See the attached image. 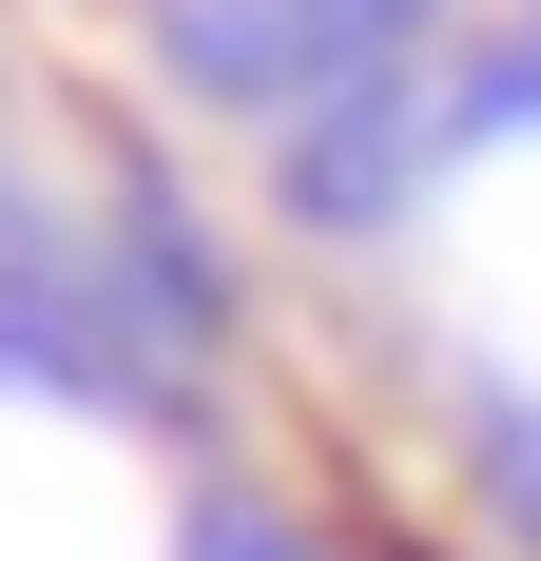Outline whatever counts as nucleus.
Returning a JSON list of instances; mask_svg holds the SVG:
<instances>
[{
    "label": "nucleus",
    "mask_w": 541,
    "mask_h": 561,
    "mask_svg": "<svg viewBox=\"0 0 541 561\" xmlns=\"http://www.w3.org/2000/svg\"><path fill=\"white\" fill-rule=\"evenodd\" d=\"M426 156H464L445 98H426V58H406V78H348L329 116H290V214H310V232H368V214L426 194Z\"/></svg>",
    "instance_id": "obj_1"
},
{
    "label": "nucleus",
    "mask_w": 541,
    "mask_h": 561,
    "mask_svg": "<svg viewBox=\"0 0 541 561\" xmlns=\"http://www.w3.org/2000/svg\"><path fill=\"white\" fill-rule=\"evenodd\" d=\"M194 561H310V542H290V523H252V504H232V523H214V542H194Z\"/></svg>",
    "instance_id": "obj_3"
},
{
    "label": "nucleus",
    "mask_w": 541,
    "mask_h": 561,
    "mask_svg": "<svg viewBox=\"0 0 541 561\" xmlns=\"http://www.w3.org/2000/svg\"><path fill=\"white\" fill-rule=\"evenodd\" d=\"M348 39H368V58H426V39H445V0H348Z\"/></svg>",
    "instance_id": "obj_2"
}]
</instances>
